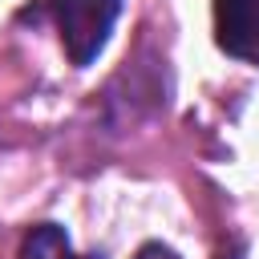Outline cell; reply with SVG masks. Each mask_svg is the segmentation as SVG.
Masks as SVG:
<instances>
[{"instance_id": "obj_1", "label": "cell", "mask_w": 259, "mask_h": 259, "mask_svg": "<svg viewBox=\"0 0 259 259\" xmlns=\"http://www.w3.org/2000/svg\"><path fill=\"white\" fill-rule=\"evenodd\" d=\"M117 12H121V0H57L61 45L77 69L93 65V57L105 49Z\"/></svg>"}, {"instance_id": "obj_2", "label": "cell", "mask_w": 259, "mask_h": 259, "mask_svg": "<svg viewBox=\"0 0 259 259\" xmlns=\"http://www.w3.org/2000/svg\"><path fill=\"white\" fill-rule=\"evenodd\" d=\"M214 40L227 57L259 65V0H214Z\"/></svg>"}, {"instance_id": "obj_3", "label": "cell", "mask_w": 259, "mask_h": 259, "mask_svg": "<svg viewBox=\"0 0 259 259\" xmlns=\"http://www.w3.org/2000/svg\"><path fill=\"white\" fill-rule=\"evenodd\" d=\"M20 259H77V255H73V243H69L65 227L40 223V227L28 231V239L20 247Z\"/></svg>"}, {"instance_id": "obj_4", "label": "cell", "mask_w": 259, "mask_h": 259, "mask_svg": "<svg viewBox=\"0 0 259 259\" xmlns=\"http://www.w3.org/2000/svg\"><path fill=\"white\" fill-rule=\"evenodd\" d=\"M134 259H178V255H174L170 247H162V243H146V247H142Z\"/></svg>"}]
</instances>
